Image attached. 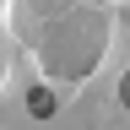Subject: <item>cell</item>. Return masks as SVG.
I'll use <instances>...</instances> for the list:
<instances>
[{
  "instance_id": "cell-1",
  "label": "cell",
  "mask_w": 130,
  "mask_h": 130,
  "mask_svg": "<svg viewBox=\"0 0 130 130\" xmlns=\"http://www.w3.org/2000/svg\"><path fill=\"white\" fill-rule=\"evenodd\" d=\"M27 114H32V119H49V114H54V98H49L43 87H32L27 92Z\"/></svg>"
}]
</instances>
